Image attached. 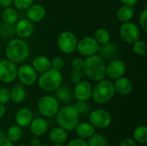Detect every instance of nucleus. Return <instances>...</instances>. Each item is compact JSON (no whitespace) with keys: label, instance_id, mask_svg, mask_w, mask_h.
<instances>
[{"label":"nucleus","instance_id":"1","mask_svg":"<svg viewBox=\"0 0 147 146\" xmlns=\"http://www.w3.org/2000/svg\"><path fill=\"white\" fill-rule=\"evenodd\" d=\"M83 72L87 77L95 82H99L106 77L105 59L98 54L86 57L84 62Z\"/></svg>","mask_w":147,"mask_h":146},{"label":"nucleus","instance_id":"2","mask_svg":"<svg viewBox=\"0 0 147 146\" xmlns=\"http://www.w3.org/2000/svg\"><path fill=\"white\" fill-rule=\"evenodd\" d=\"M5 55L7 59L15 64L23 63L29 56V46L23 39H13L6 45Z\"/></svg>","mask_w":147,"mask_h":146},{"label":"nucleus","instance_id":"3","mask_svg":"<svg viewBox=\"0 0 147 146\" xmlns=\"http://www.w3.org/2000/svg\"><path fill=\"white\" fill-rule=\"evenodd\" d=\"M56 120L59 127L66 132L75 130L79 121V114L73 106L66 105L59 109L56 114Z\"/></svg>","mask_w":147,"mask_h":146},{"label":"nucleus","instance_id":"4","mask_svg":"<svg viewBox=\"0 0 147 146\" xmlns=\"http://www.w3.org/2000/svg\"><path fill=\"white\" fill-rule=\"evenodd\" d=\"M63 81V75L60 71L50 68L47 71L41 73L38 77V86L46 92H52L58 89Z\"/></svg>","mask_w":147,"mask_h":146},{"label":"nucleus","instance_id":"5","mask_svg":"<svg viewBox=\"0 0 147 146\" xmlns=\"http://www.w3.org/2000/svg\"><path fill=\"white\" fill-rule=\"evenodd\" d=\"M115 95L114 83L108 79H102L97 82L92 89V99L97 104H105L109 102Z\"/></svg>","mask_w":147,"mask_h":146},{"label":"nucleus","instance_id":"6","mask_svg":"<svg viewBox=\"0 0 147 146\" xmlns=\"http://www.w3.org/2000/svg\"><path fill=\"white\" fill-rule=\"evenodd\" d=\"M38 110L44 117H53L56 115L59 109V101L52 96H44L38 101Z\"/></svg>","mask_w":147,"mask_h":146},{"label":"nucleus","instance_id":"7","mask_svg":"<svg viewBox=\"0 0 147 146\" xmlns=\"http://www.w3.org/2000/svg\"><path fill=\"white\" fill-rule=\"evenodd\" d=\"M78 39L71 31H63L59 34L57 39V46L60 52L65 54L71 53L76 51Z\"/></svg>","mask_w":147,"mask_h":146},{"label":"nucleus","instance_id":"8","mask_svg":"<svg viewBox=\"0 0 147 146\" xmlns=\"http://www.w3.org/2000/svg\"><path fill=\"white\" fill-rule=\"evenodd\" d=\"M119 32L121 40L128 44H133L134 42L140 39L141 35L140 28L131 21L122 22L120 27Z\"/></svg>","mask_w":147,"mask_h":146},{"label":"nucleus","instance_id":"9","mask_svg":"<svg viewBox=\"0 0 147 146\" xmlns=\"http://www.w3.org/2000/svg\"><path fill=\"white\" fill-rule=\"evenodd\" d=\"M100 45L92 36H85L78 40L77 51L84 57H90L99 52Z\"/></svg>","mask_w":147,"mask_h":146},{"label":"nucleus","instance_id":"10","mask_svg":"<svg viewBox=\"0 0 147 146\" xmlns=\"http://www.w3.org/2000/svg\"><path fill=\"white\" fill-rule=\"evenodd\" d=\"M17 76L16 64L9 59L0 60V81L4 83H9L16 80Z\"/></svg>","mask_w":147,"mask_h":146},{"label":"nucleus","instance_id":"11","mask_svg":"<svg viewBox=\"0 0 147 146\" xmlns=\"http://www.w3.org/2000/svg\"><path fill=\"white\" fill-rule=\"evenodd\" d=\"M16 77L24 86H32L38 79L37 72L30 65H22L17 68Z\"/></svg>","mask_w":147,"mask_h":146},{"label":"nucleus","instance_id":"12","mask_svg":"<svg viewBox=\"0 0 147 146\" xmlns=\"http://www.w3.org/2000/svg\"><path fill=\"white\" fill-rule=\"evenodd\" d=\"M111 114L104 109L93 110L90 114V123L96 128H106L111 124Z\"/></svg>","mask_w":147,"mask_h":146},{"label":"nucleus","instance_id":"13","mask_svg":"<svg viewBox=\"0 0 147 146\" xmlns=\"http://www.w3.org/2000/svg\"><path fill=\"white\" fill-rule=\"evenodd\" d=\"M127 71V66L122 60L114 59L106 65V76L110 79H117L125 75Z\"/></svg>","mask_w":147,"mask_h":146},{"label":"nucleus","instance_id":"14","mask_svg":"<svg viewBox=\"0 0 147 146\" xmlns=\"http://www.w3.org/2000/svg\"><path fill=\"white\" fill-rule=\"evenodd\" d=\"M92 89V85L89 82L82 80L75 84L73 89V96L77 99V101L87 102L91 98Z\"/></svg>","mask_w":147,"mask_h":146},{"label":"nucleus","instance_id":"15","mask_svg":"<svg viewBox=\"0 0 147 146\" xmlns=\"http://www.w3.org/2000/svg\"><path fill=\"white\" fill-rule=\"evenodd\" d=\"M15 34L21 39H27L34 33V24L28 19H21L15 23Z\"/></svg>","mask_w":147,"mask_h":146},{"label":"nucleus","instance_id":"16","mask_svg":"<svg viewBox=\"0 0 147 146\" xmlns=\"http://www.w3.org/2000/svg\"><path fill=\"white\" fill-rule=\"evenodd\" d=\"M27 19L33 23L40 22L46 16V9L40 3H33L26 9Z\"/></svg>","mask_w":147,"mask_h":146},{"label":"nucleus","instance_id":"17","mask_svg":"<svg viewBox=\"0 0 147 146\" xmlns=\"http://www.w3.org/2000/svg\"><path fill=\"white\" fill-rule=\"evenodd\" d=\"M114 87L115 89V93H118L121 96H127L131 94L134 89V84L132 81L124 76L115 79V82L114 83Z\"/></svg>","mask_w":147,"mask_h":146},{"label":"nucleus","instance_id":"18","mask_svg":"<svg viewBox=\"0 0 147 146\" xmlns=\"http://www.w3.org/2000/svg\"><path fill=\"white\" fill-rule=\"evenodd\" d=\"M16 122L20 127L28 126L33 120V114L30 109L27 108H20L16 114Z\"/></svg>","mask_w":147,"mask_h":146},{"label":"nucleus","instance_id":"19","mask_svg":"<svg viewBox=\"0 0 147 146\" xmlns=\"http://www.w3.org/2000/svg\"><path fill=\"white\" fill-rule=\"evenodd\" d=\"M30 131L31 133L37 137L44 135L48 128V125L46 120L43 118H36L33 119L30 123Z\"/></svg>","mask_w":147,"mask_h":146},{"label":"nucleus","instance_id":"20","mask_svg":"<svg viewBox=\"0 0 147 146\" xmlns=\"http://www.w3.org/2000/svg\"><path fill=\"white\" fill-rule=\"evenodd\" d=\"M32 66L37 73H43L51 68V59L44 55L37 56L33 59Z\"/></svg>","mask_w":147,"mask_h":146},{"label":"nucleus","instance_id":"21","mask_svg":"<svg viewBox=\"0 0 147 146\" xmlns=\"http://www.w3.org/2000/svg\"><path fill=\"white\" fill-rule=\"evenodd\" d=\"M27 96V92L24 88V85L22 83L16 84L10 89V101L15 103H21L22 102Z\"/></svg>","mask_w":147,"mask_h":146},{"label":"nucleus","instance_id":"22","mask_svg":"<svg viewBox=\"0 0 147 146\" xmlns=\"http://www.w3.org/2000/svg\"><path fill=\"white\" fill-rule=\"evenodd\" d=\"M99 52L101 56L105 59H113L115 58L118 54V47L115 43L108 42L102 45H100Z\"/></svg>","mask_w":147,"mask_h":146},{"label":"nucleus","instance_id":"23","mask_svg":"<svg viewBox=\"0 0 147 146\" xmlns=\"http://www.w3.org/2000/svg\"><path fill=\"white\" fill-rule=\"evenodd\" d=\"M76 133L81 139H89L95 133V127L89 122L78 123L75 128Z\"/></svg>","mask_w":147,"mask_h":146},{"label":"nucleus","instance_id":"24","mask_svg":"<svg viewBox=\"0 0 147 146\" xmlns=\"http://www.w3.org/2000/svg\"><path fill=\"white\" fill-rule=\"evenodd\" d=\"M135 11L134 7L123 5L120 7L116 11V17L121 22H126L131 21L134 16Z\"/></svg>","mask_w":147,"mask_h":146},{"label":"nucleus","instance_id":"25","mask_svg":"<svg viewBox=\"0 0 147 146\" xmlns=\"http://www.w3.org/2000/svg\"><path fill=\"white\" fill-rule=\"evenodd\" d=\"M55 98L61 102H69L71 101L73 93L68 86L60 85L55 90Z\"/></svg>","mask_w":147,"mask_h":146},{"label":"nucleus","instance_id":"26","mask_svg":"<svg viewBox=\"0 0 147 146\" xmlns=\"http://www.w3.org/2000/svg\"><path fill=\"white\" fill-rule=\"evenodd\" d=\"M49 138L53 144H63L67 139V133L61 127H55L51 130Z\"/></svg>","mask_w":147,"mask_h":146},{"label":"nucleus","instance_id":"27","mask_svg":"<svg viewBox=\"0 0 147 146\" xmlns=\"http://www.w3.org/2000/svg\"><path fill=\"white\" fill-rule=\"evenodd\" d=\"M1 16H2L3 22L10 24V25H15V23L18 21L17 10L11 7L4 8V9L2 12Z\"/></svg>","mask_w":147,"mask_h":146},{"label":"nucleus","instance_id":"28","mask_svg":"<svg viewBox=\"0 0 147 146\" xmlns=\"http://www.w3.org/2000/svg\"><path fill=\"white\" fill-rule=\"evenodd\" d=\"M93 37L98 42L99 45H102V44L108 43V42L110 41V39H111L109 32L106 28H97L96 30Z\"/></svg>","mask_w":147,"mask_h":146},{"label":"nucleus","instance_id":"29","mask_svg":"<svg viewBox=\"0 0 147 146\" xmlns=\"http://www.w3.org/2000/svg\"><path fill=\"white\" fill-rule=\"evenodd\" d=\"M134 138L135 142L145 145L147 143V127L146 126H138L134 132Z\"/></svg>","mask_w":147,"mask_h":146},{"label":"nucleus","instance_id":"30","mask_svg":"<svg viewBox=\"0 0 147 146\" xmlns=\"http://www.w3.org/2000/svg\"><path fill=\"white\" fill-rule=\"evenodd\" d=\"M22 137V130L19 126H11L7 130V139L11 142H16Z\"/></svg>","mask_w":147,"mask_h":146},{"label":"nucleus","instance_id":"31","mask_svg":"<svg viewBox=\"0 0 147 146\" xmlns=\"http://www.w3.org/2000/svg\"><path fill=\"white\" fill-rule=\"evenodd\" d=\"M15 34V28L13 25L8 23H2L0 24V36L4 39H9L13 37Z\"/></svg>","mask_w":147,"mask_h":146},{"label":"nucleus","instance_id":"32","mask_svg":"<svg viewBox=\"0 0 147 146\" xmlns=\"http://www.w3.org/2000/svg\"><path fill=\"white\" fill-rule=\"evenodd\" d=\"M88 146H108L106 139L100 134H93L89 138V141L87 142Z\"/></svg>","mask_w":147,"mask_h":146},{"label":"nucleus","instance_id":"33","mask_svg":"<svg viewBox=\"0 0 147 146\" xmlns=\"http://www.w3.org/2000/svg\"><path fill=\"white\" fill-rule=\"evenodd\" d=\"M146 44L144 40H141L140 39H139L138 40L133 43V51L136 55L143 56L146 54Z\"/></svg>","mask_w":147,"mask_h":146},{"label":"nucleus","instance_id":"34","mask_svg":"<svg viewBox=\"0 0 147 146\" xmlns=\"http://www.w3.org/2000/svg\"><path fill=\"white\" fill-rule=\"evenodd\" d=\"M65 67V59L60 56H55L51 60V68L60 71Z\"/></svg>","mask_w":147,"mask_h":146},{"label":"nucleus","instance_id":"35","mask_svg":"<svg viewBox=\"0 0 147 146\" xmlns=\"http://www.w3.org/2000/svg\"><path fill=\"white\" fill-rule=\"evenodd\" d=\"M34 0H14L13 3L16 8L20 10H26L28 7H30L34 3Z\"/></svg>","mask_w":147,"mask_h":146},{"label":"nucleus","instance_id":"36","mask_svg":"<svg viewBox=\"0 0 147 146\" xmlns=\"http://www.w3.org/2000/svg\"><path fill=\"white\" fill-rule=\"evenodd\" d=\"M74 108L76 109V111L78 113V114H86L89 112L90 110V106L88 105L87 102H81V101H78L75 105L73 106Z\"/></svg>","mask_w":147,"mask_h":146},{"label":"nucleus","instance_id":"37","mask_svg":"<svg viewBox=\"0 0 147 146\" xmlns=\"http://www.w3.org/2000/svg\"><path fill=\"white\" fill-rule=\"evenodd\" d=\"M84 77V72L82 70H72L71 72L70 79L73 84H76L83 80Z\"/></svg>","mask_w":147,"mask_h":146},{"label":"nucleus","instance_id":"38","mask_svg":"<svg viewBox=\"0 0 147 146\" xmlns=\"http://www.w3.org/2000/svg\"><path fill=\"white\" fill-rule=\"evenodd\" d=\"M10 101V90L7 88H0V102L5 104Z\"/></svg>","mask_w":147,"mask_h":146},{"label":"nucleus","instance_id":"39","mask_svg":"<svg viewBox=\"0 0 147 146\" xmlns=\"http://www.w3.org/2000/svg\"><path fill=\"white\" fill-rule=\"evenodd\" d=\"M147 9L146 7L143 9V11L140 13V16H139V23L141 27V28H143L144 31L147 30Z\"/></svg>","mask_w":147,"mask_h":146},{"label":"nucleus","instance_id":"40","mask_svg":"<svg viewBox=\"0 0 147 146\" xmlns=\"http://www.w3.org/2000/svg\"><path fill=\"white\" fill-rule=\"evenodd\" d=\"M84 59L81 57H76L71 60V66L73 70H83Z\"/></svg>","mask_w":147,"mask_h":146},{"label":"nucleus","instance_id":"41","mask_svg":"<svg viewBox=\"0 0 147 146\" xmlns=\"http://www.w3.org/2000/svg\"><path fill=\"white\" fill-rule=\"evenodd\" d=\"M67 146H88L87 141H85L84 139H71L68 144Z\"/></svg>","mask_w":147,"mask_h":146},{"label":"nucleus","instance_id":"42","mask_svg":"<svg viewBox=\"0 0 147 146\" xmlns=\"http://www.w3.org/2000/svg\"><path fill=\"white\" fill-rule=\"evenodd\" d=\"M119 146H137V144H136L135 140H134L132 139H126L121 142Z\"/></svg>","mask_w":147,"mask_h":146},{"label":"nucleus","instance_id":"43","mask_svg":"<svg viewBox=\"0 0 147 146\" xmlns=\"http://www.w3.org/2000/svg\"><path fill=\"white\" fill-rule=\"evenodd\" d=\"M0 146H13L12 142L7 137H0Z\"/></svg>","mask_w":147,"mask_h":146},{"label":"nucleus","instance_id":"44","mask_svg":"<svg viewBox=\"0 0 147 146\" xmlns=\"http://www.w3.org/2000/svg\"><path fill=\"white\" fill-rule=\"evenodd\" d=\"M120 1L121 2V3L123 5L131 6V7L135 6L138 3V2H139V0H120Z\"/></svg>","mask_w":147,"mask_h":146},{"label":"nucleus","instance_id":"45","mask_svg":"<svg viewBox=\"0 0 147 146\" xmlns=\"http://www.w3.org/2000/svg\"><path fill=\"white\" fill-rule=\"evenodd\" d=\"M14 0H0V7L2 8H8L13 4Z\"/></svg>","mask_w":147,"mask_h":146},{"label":"nucleus","instance_id":"46","mask_svg":"<svg viewBox=\"0 0 147 146\" xmlns=\"http://www.w3.org/2000/svg\"><path fill=\"white\" fill-rule=\"evenodd\" d=\"M5 112H6V108L4 107V104L0 102V119L5 114Z\"/></svg>","mask_w":147,"mask_h":146},{"label":"nucleus","instance_id":"47","mask_svg":"<svg viewBox=\"0 0 147 146\" xmlns=\"http://www.w3.org/2000/svg\"><path fill=\"white\" fill-rule=\"evenodd\" d=\"M40 141L38 139H33L31 140V146H40Z\"/></svg>","mask_w":147,"mask_h":146},{"label":"nucleus","instance_id":"48","mask_svg":"<svg viewBox=\"0 0 147 146\" xmlns=\"http://www.w3.org/2000/svg\"><path fill=\"white\" fill-rule=\"evenodd\" d=\"M54 146H64V145H63V144H56Z\"/></svg>","mask_w":147,"mask_h":146},{"label":"nucleus","instance_id":"49","mask_svg":"<svg viewBox=\"0 0 147 146\" xmlns=\"http://www.w3.org/2000/svg\"><path fill=\"white\" fill-rule=\"evenodd\" d=\"M2 136V130H1V128H0V137Z\"/></svg>","mask_w":147,"mask_h":146},{"label":"nucleus","instance_id":"50","mask_svg":"<svg viewBox=\"0 0 147 146\" xmlns=\"http://www.w3.org/2000/svg\"><path fill=\"white\" fill-rule=\"evenodd\" d=\"M0 52H1V45H0Z\"/></svg>","mask_w":147,"mask_h":146},{"label":"nucleus","instance_id":"51","mask_svg":"<svg viewBox=\"0 0 147 146\" xmlns=\"http://www.w3.org/2000/svg\"><path fill=\"white\" fill-rule=\"evenodd\" d=\"M20 146H24V145H20Z\"/></svg>","mask_w":147,"mask_h":146},{"label":"nucleus","instance_id":"52","mask_svg":"<svg viewBox=\"0 0 147 146\" xmlns=\"http://www.w3.org/2000/svg\"><path fill=\"white\" fill-rule=\"evenodd\" d=\"M40 146H47V145H40Z\"/></svg>","mask_w":147,"mask_h":146}]
</instances>
